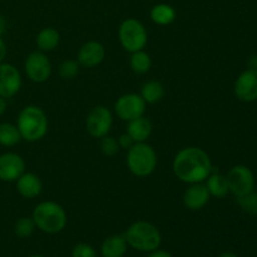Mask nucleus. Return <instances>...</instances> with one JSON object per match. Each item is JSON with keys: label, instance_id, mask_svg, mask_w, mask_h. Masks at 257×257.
<instances>
[{"label": "nucleus", "instance_id": "obj_13", "mask_svg": "<svg viewBox=\"0 0 257 257\" xmlns=\"http://www.w3.org/2000/svg\"><path fill=\"white\" fill-rule=\"evenodd\" d=\"M25 172V161L14 152L0 155V181L14 182Z\"/></svg>", "mask_w": 257, "mask_h": 257}, {"label": "nucleus", "instance_id": "obj_11", "mask_svg": "<svg viewBox=\"0 0 257 257\" xmlns=\"http://www.w3.org/2000/svg\"><path fill=\"white\" fill-rule=\"evenodd\" d=\"M233 93L241 102L251 103L257 100V70L248 68L241 73L233 85Z\"/></svg>", "mask_w": 257, "mask_h": 257}, {"label": "nucleus", "instance_id": "obj_10", "mask_svg": "<svg viewBox=\"0 0 257 257\" xmlns=\"http://www.w3.org/2000/svg\"><path fill=\"white\" fill-rule=\"evenodd\" d=\"M25 73L34 83L47 82L52 74V63L43 52H33L25 60Z\"/></svg>", "mask_w": 257, "mask_h": 257}, {"label": "nucleus", "instance_id": "obj_27", "mask_svg": "<svg viewBox=\"0 0 257 257\" xmlns=\"http://www.w3.org/2000/svg\"><path fill=\"white\" fill-rule=\"evenodd\" d=\"M79 67L80 64L78 63V60H73V59L64 60L59 67L60 77L65 80L74 79V78L78 75V73H79Z\"/></svg>", "mask_w": 257, "mask_h": 257}, {"label": "nucleus", "instance_id": "obj_20", "mask_svg": "<svg viewBox=\"0 0 257 257\" xmlns=\"http://www.w3.org/2000/svg\"><path fill=\"white\" fill-rule=\"evenodd\" d=\"M35 42L40 52H53L59 45L60 34L54 28H44L38 33Z\"/></svg>", "mask_w": 257, "mask_h": 257}, {"label": "nucleus", "instance_id": "obj_1", "mask_svg": "<svg viewBox=\"0 0 257 257\" xmlns=\"http://www.w3.org/2000/svg\"><path fill=\"white\" fill-rule=\"evenodd\" d=\"M173 173L185 183H201L212 173L213 166L207 152L198 147H186L173 158Z\"/></svg>", "mask_w": 257, "mask_h": 257}, {"label": "nucleus", "instance_id": "obj_24", "mask_svg": "<svg viewBox=\"0 0 257 257\" xmlns=\"http://www.w3.org/2000/svg\"><path fill=\"white\" fill-rule=\"evenodd\" d=\"M22 141L19 130L12 123H0V146L13 147Z\"/></svg>", "mask_w": 257, "mask_h": 257}, {"label": "nucleus", "instance_id": "obj_35", "mask_svg": "<svg viewBox=\"0 0 257 257\" xmlns=\"http://www.w3.org/2000/svg\"><path fill=\"white\" fill-rule=\"evenodd\" d=\"M5 28H7V22H5L4 17L0 14V37L5 33Z\"/></svg>", "mask_w": 257, "mask_h": 257}, {"label": "nucleus", "instance_id": "obj_30", "mask_svg": "<svg viewBox=\"0 0 257 257\" xmlns=\"http://www.w3.org/2000/svg\"><path fill=\"white\" fill-rule=\"evenodd\" d=\"M118 143H119L120 148L128 150V148H131L133 145H135V141H133L132 138H131V136L125 132V133H123L119 138H118Z\"/></svg>", "mask_w": 257, "mask_h": 257}, {"label": "nucleus", "instance_id": "obj_7", "mask_svg": "<svg viewBox=\"0 0 257 257\" xmlns=\"http://www.w3.org/2000/svg\"><path fill=\"white\" fill-rule=\"evenodd\" d=\"M226 178H227L228 190L236 197L247 195V193L252 192L255 188V176L247 166H235L228 171Z\"/></svg>", "mask_w": 257, "mask_h": 257}, {"label": "nucleus", "instance_id": "obj_8", "mask_svg": "<svg viewBox=\"0 0 257 257\" xmlns=\"http://www.w3.org/2000/svg\"><path fill=\"white\" fill-rule=\"evenodd\" d=\"M113 124L112 112L104 105H97L87 115L85 128L93 138H103L109 133Z\"/></svg>", "mask_w": 257, "mask_h": 257}, {"label": "nucleus", "instance_id": "obj_32", "mask_svg": "<svg viewBox=\"0 0 257 257\" xmlns=\"http://www.w3.org/2000/svg\"><path fill=\"white\" fill-rule=\"evenodd\" d=\"M7 53H8L7 44H5V42L3 40V38L0 37V63L4 62L5 57H7Z\"/></svg>", "mask_w": 257, "mask_h": 257}, {"label": "nucleus", "instance_id": "obj_16", "mask_svg": "<svg viewBox=\"0 0 257 257\" xmlns=\"http://www.w3.org/2000/svg\"><path fill=\"white\" fill-rule=\"evenodd\" d=\"M17 190L24 198H35L42 193L43 182L35 173L24 172L17 180Z\"/></svg>", "mask_w": 257, "mask_h": 257}, {"label": "nucleus", "instance_id": "obj_23", "mask_svg": "<svg viewBox=\"0 0 257 257\" xmlns=\"http://www.w3.org/2000/svg\"><path fill=\"white\" fill-rule=\"evenodd\" d=\"M130 67L136 74H146L151 70L152 67V59L150 54L145 50H138V52L132 53L130 59Z\"/></svg>", "mask_w": 257, "mask_h": 257}, {"label": "nucleus", "instance_id": "obj_9", "mask_svg": "<svg viewBox=\"0 0 257 257\" xmlns=\"http://www.w3.org/2000/svg\"><path fill=\"white\" fill-rule=\"evenodd\" d=\"M146 105H147V103L143 100L141 94L127 93V94H123L122 97L118 98L114 104V110L115 114L120 119L130 122V120L140 118L145 114Z\"/></svg>", "mask_w": 257, "mask_h": 257}, {"label": "nucleus", "instance_id": "obj_25", "mask_svg": "<svg viewBox=\"0 0 257 257\" xmlns=\"http://www.w3.org/2000/svg\"><path fill=\"white\" fill-rule=\"evenodd\" d=\"M35 226L32 217H20L14 223V233L19 238H28L34 233Z\"/></svg>", "mask_w": 257, "mask_h": 257}, {"label": "nucleus", "instance_id": "obj_3", "mask_svg": "<svg viewBox=\"0 0 257 257\" xmlns=\"http://www.w3.org/2000/svg\"><path fill=\"white\" fill-rule=\"evenodd\" d=\"M48 117L42 108L27 105L18 115L17 127L22 140L27 142H38L48 133Z\"/></svg>", "mask_w": 257, "mask_h": 257}, {"label": "nucleus", "instance_id": "obj_31", "mask_svg": "<svg viewBox=\"0 0 257 257\" xmlns=\"http://www.w3.org/2000/svg\"><path fill=\"white\" fill-rule=\"evenodd\" d=\"M146 257H173V256H172V253L168 252V251L157 248V250H153V251H151V252H148Z\"/></svg>", "mask_w": 257, "mask_h": 257}, {"label": "nucleus", "instance_id": "obj_28", "mask_svg": "<svg viewBox=\"0 0 257 257\" xmlns=\"http://www.w3.org/2000/svg\"><path fill=\"white\" fill-rule=\"evenodd\" d=\"M100 151L104 156L107 157H113V156L117 155L119 152L120 147L118 140H115L112 136H104L103 138H100Z\"/></svg>", "mask_w": 257, "mask_h": 257}, {"label": "nucleus", "instance_id": "obj_5", "mask_svg": "<svg viewBox=\"0 0 257 257\" xmlns=\"http://www.w3.org/2000/svg\"><path fill=\"white\" fill-rule=\"evenodd\" d=\"M127 166L131 173L137 177H148L155 172L158 158L155 148L146 142L135 143L127 150Z\"/></svg>", "mask_w": 257, "mask_h": 257}, {"label": "nucleus", "instance_id": "obj_29", "mask_svg": "<svg viewBox=\"0 0 257 257\" xmlns=\"http://www.w3.org/2000/svg\"><path fill=\"white\" fill-rule=\"evenodd\" d=\"M72 257H98L97 251L92 245L85 242L77 243L72 250Z\"/></svg>", "mask_w": 257, "mask_h": 257}, {"label": "nucleus", "instance_id": "obj_36", "mask_svg": "<svg viewBox=\"0 0 257 257\" xmlns=\"http://www.w3.org/2000/svg\"><path fill=\"white\" fill-rule=\"evenodd\" d=\"M218 257H238L235 252H230V251H226V252H222Z\"/></svg>", "mask_w": 257, "mask_h": 257}, {"label": "nucleus", "instance_id": "obj_15", "mask_svg": "<svg viewBox=\"0 0 257 257\" xmlns=\"http://www.w3.org/2000/svg\"><path fill=\"white\" fill-rule=\"evenodd\" d=\"M210 192L206 185L192 183L183 193V205L190 211H200L205 207L210 201Z\"/></svg>", "mask_w": 257, "mask_h": 257}, {"label": "nucleus", "instance_id": "obj_22", "mask_svg": "<svg viewBox=\"0 0 257 257\" xmlns=\"http://www.w3.org/2000/svg\"><path fill=\"white\" fill-rule=\"evenodd\" d=\"M163 95H165V88L162 83L157 80H148L142 85V89H141V97L148 104H156L162 99Z\"/></svg>", "mask_w": 257, "mask_h": 257}, {"label": "nucleus", "instance_id": "obj_18", "mask_svg": "<svg viewBox=\"0 0 257 257\" xmlns=\"http://www.w3.org/2000/svg\"><path fill=\"white\" fill-rule=\"evenodd\" d=\"M127 133L135 141V143L146 142L152 133V123L145 115L136 118V119L128 122Z\"/></svg>", "mask_w": 257, "mask_h": 257}, {"label": "nucleus", "instance_id": "obj_17", "mask_svg": "<svg viewBox=\"0 0 257 257\" xmlns=\"http://www.w3.org/2000/svg\"><path fill=\"white\" fill-rule=\"evenodd\" d=\"M128 250V243L124 235H110L100 245L103 257H124Z\"/></svg>", "mask_w": 257, "mask_h": 257}, {"label": "nucleus", "instance_id": "obj_37", "mask_svg": "<svg viewBox=\"0 0 257 257\" xmlns=\"http://www.w3.org/2000/svg\"><path fill=\"white\" fill-rule=\"evenodd\" d=\"M28 257H47L44 255H32V256H28Z\"/></svg>", "mask_w": 257, "mask_h": 257}, {"label": "nucleus", "instance_id": "obj_33", "mask_svg": "<svg viewBox=\"0 0 257 257\" xmlns=\"http://www.w3.org/2000/svg\"><path fill=\"white\" fill-rule=\"evenodd\" d=\"M248 68L257 70V54L252 55V57L248 59Z\"/></svg>", "mask_w": 257, "mask_h": 257}, {"label": "nucleus", "instance_id": "obj_6", "mask_svg": "<svg viewBox=\"0 0 257 257\" xmlns=\"http://www.w3.org/2000/svg\"><path fill=\"white\" fill-rule=\"evenodd\" d=\"M118 39L124 50L130 53L143 50L148 42V33L145 25L135 18L123 20L118 29Z\"/></svg>", "mask_w": 257, "mask_h": 257}, {"label": "nucleus", "instance_id": "obj_2", "mask_svg": "<svg viewBox=\"0 0 257 257\" xmlns=\"http://www.w3.org/2000/svg\"><path fill=\"white\" fill-rule=\"evenodd\" d=\"M38 230L48 235H57L62 232L68 222V216L64 208L53 201H44L35 206L32 216Z\"/></svg>", "mask_w": 257, "mask_h": 257}, {"label": "nucleus", "instance_id": "obj_14", "mask_svg": "<svg viewBox=\"0 0 257 257\" xmlns=\"http://www.w3.org/2000/svg\"><path fill=\"white\" fill-rule=\"evenodd\" d=\"M104 45L95 40L84 43L78 52V63L85 68H95L104 60Z\"/></svg>", "mask_w": 257, "mask_h": 257}, {"label": "nucleus", "instance_id": "obj_26", "mask_svg": "<svg viewBox=\"0 0 257 257\" xmlns=\"http://www.w3.org/2000/svg\"><path fill=\"white\" fill-rule=\"evenodd\" d=\"M237 203L245 212L251 216H257V192H252L237 197Z\"/></svg>", "mask_w": 257, "mask_h": 257}, {"label": "nucleus", "instance_id": "obj_4", "mask_svg": "<svg viewBox=\"0 0 257 257\" xmlns=\"http://www.w3.org/2000/svg\"><path fill=\"white\" fill-rule=\"evenodd\" d=\"M130 247L141 252H151L160 248L162 243V235L157 226L148 221H136L124 233Z\"/></svg>", "mask_w": 257, "mask_h": 257}, {"label": "nucleus", "instance_id": "obj_19", "mask_svg": "<svg viewBox=\"0 0 257 257\" xmlns=\"http://www.w3.org/2000/svg\"><path fill=\"white\" fill-rule=\"evenodd\" d=\"M176 15L177 14H176L175 8L171 7L170 4H165V3L155 5L150 12L151 20L155 24L162 25V27L172 24L176 19Z\"/></svg>", "mask_w": 257, "mask_h": 257}, {"label": "nucleus", "instance_id": "obj_34", "mask_svg": "<svg viewBox=\"0 0 257 257\" xmlns=\"http://www.w3.org/2000/svg\"><path fill=\"white\" fill-rule=\"evenodd\" d=\"M7 110V99L3 97H0V117L5 113Z\"/></svg>", "mask_w": 257, "mask_h": 257}, {"label": "nucleus", "instance_id": "obj_12", "mask_svg": "<svg viewBox=\"0 0 257 257\" xmlns=\"http://www.w3.org/2000/svg\"><path fill=\"white\" fill-rule=\"evenodd\" d=\"M22 88L19 70L9 63H0V97L9 99L17 95Z\"/></svg>", "mask_w": 257, "mask_h": 257}, {"label": "nucleus", "instance_id": "obj_21", "mask_svg": "<svg viewBox=\"0 0 257 257\" xmlns=\"http://www.w3.org/2000/svg\"><path fill=\"white\" fill-rule=\"evenodd\" d=\"M206 187H207L210 195L216 198L226 197L227 193L230 192L226 176L217 172H213V171L212 173L206 178Z\"/></svg>", "mask_w": 257, "mask_h": 257}]
</instances>
